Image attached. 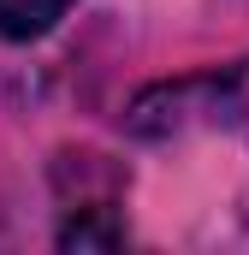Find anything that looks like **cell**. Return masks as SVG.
Returning a JSON list of instances; mask_svg holds the SVG:
<instances>
[{"instance_id":"obj_1","label":"cell","mask_w":249,"mask_h":255,"mask_svg":"<svg viewBox=\"0 0 249 255\" xmlns=\"http://www.w3.org/2000/svg\"><path fill=\"white\" fill-rule=\"evenodd\" d=\"M71 0H0V36L6 42H30L42 30H54Z\"/></svg>"},{"instance_id":"obj_2","label":"cell","mask_w":249,"mask_h":255,"mask_svg":"<svg viewBox=\"0 0 249 255\" xmlns=\"http://www.w3.org/2000/svg\"><path fill=\"white\" fill-rule=\"evenodd\" d=\"M119 244H124V226L113 220V214H101V208L77 214V220L60 232V250H119Z\"/></svg>"}]
</instances>
